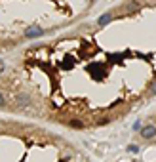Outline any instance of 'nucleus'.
<instances>
[{"mask_svg": "<svg viewBox=\"0 0 156 162\" xmlns=\"http://www.w3.org/2000/svg\"><path fill=\"white\" fill-rule=\"evenodd\" d=\"M150 93H154V95H156V82L150 86Z\"/></svg>", "mask_w": 156, "mask_h": 162, "instance_id": "obj_6", "label": "nucleus"}, {"mask_svg": "<svg viewBox=\"0 0 156 162\" xmlns=\"http://www.w3.org/2000/svg\"><path fill=\"white\" fill-rule=\"evenodd\" d=\"M128 153H139V145H128Z\"/></svg>", "mask_w": 156, "mask_h": 162, "instance_id": "obj_4", "label": "nucleus"}, {"mask_svg": "<svg viewBox=\"0 0 156 162\" xmlns=\"http://www.w3.org/2000/svg\"><path fill=\"white\" fill-rule=\"evenodd\" d=\"M109 21H110V14H103L101 17L97 19V23H99V27H105V25L109 23Z\"/></svg>", "mask_w": 156, "mask_h": 162, "instance_id": "obj_3", "label": "nucleus"}, {"mask_svg": "<svg viewBox=\"0 0 156 162\" xmlns=\"http://www.w3.org/2000/svg\"><path fill=\"white\" fill-rule=\"evenodd\" d=\"M42 35H44V29L42 27H31L25 32V36H29V38H36V36H42Z\"/></svg>", "mask_w": 156, "mask_h": 162, "instance_id": "obj_2", "label": "nucleus"}, {"mask_svg": "<svg viewBox=\"0 0 156 162\" xmlns=\"http://www.w3.org/2000/svg\"><path fill=\"white\" fill-rule=\"evenodd\" d=\"M71 126H72V128H84V124H82L80 120H71Z\"/></svg>", "mask_w": 156, "mask_h": 162, "instance_id": "obj_5", "label": "nucleus"}, {"mask_svg": "<svg viewBox=\"0 0 156 162\" xmlns=\"http://www.w3.org/2000/svg\"><path fill=\"white\" fill-rule=\"evenodd\" d=\"M2 105H4V95L0 93V107H2Z\"/></svg>", "mask_w": 156, "mask_h": 162, "instance_id": "obj_7", "label": "nucleus"}, {"mask_svg": "<svg viewBox=\"0 0 156 162\" xmlns=\"http://www.w3.org/2000/svg\"><path fill=\"white\" fill-rule=\"evenodd\" d=\"M154 135H156V126H154V124H149V126L141 128V137H145V139H152Z\"/></svg>", "mask_w": 156, "mask_h": 162, "instance_id": "obj_1", "label": "nucleus"}]
</instances>
